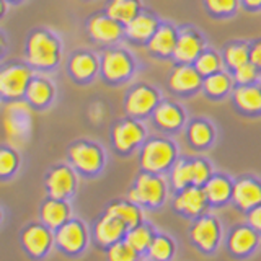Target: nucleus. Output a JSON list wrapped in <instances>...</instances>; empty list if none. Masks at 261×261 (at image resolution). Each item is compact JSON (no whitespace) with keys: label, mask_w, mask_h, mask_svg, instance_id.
<instances>
[{"label":"nucleus","mask_w":261,"mask_h":261,"mask_svg":"<svg viewBox=\"0 0 261 261\" xmlns=\"http://www.w3.org/2000/svg\"><path fill=\"white\" fill-rule=\"evenodd\" d=\"M126 224L122 222L121 219H118L116 216H111L106 212V216L96 224V239L100 243L108 245V243H114L119 237L124 233L126 230Z\"/></svg>","instance_id":"obj_19"},{"label":"nucleus","mask_w":261,"mask_h":261,"mask_svg":"<svg viewBox=\"0 0 261 261\" xmlns=\"http://www.w3.org/2000/svg\"><path fill=\"white\" fill-rule=\"evenodd\" d=\"M153 119L160 127L173 130L183 124L185 114L176 105L170 101H162L157 105V108L153 110Z\"/></svg>","instance_id":"obj_18"},{"label":"nucleus","mask_w":261,"mask_h":261,"mask_svg":"<svg viewBox=\"0 0 261 261\" xmlns=\"http://www.w3.org/2000/svg\"><path fill=\"white\" fill-rule=\"evenodd\" d=\"M256 243V235L251 228L240 227L232 233L230 237V248L235 253H245L251 250Z\"/></svg>","instance_id":"obj_31"},{"label":"nucleus","mask_w":261,"mask_h":261,"mask_svg":"<svg viewBox=\"0 0 261 261\" xmlns=\"http://www.w3.org/2000/svg\"><path fill=\"white\" fill-rule=\"evenodd\" d=\"M171 183L175 188L183 190L188 185H193V170L191 162H178L171 170Z\"/></svg>","instance_id":"obj_35"},{"label":"nucleus","mask_w":261,"mask_h":261,"mask_svg":"<svg viewBox=\"0 0 261 261\" xmlns=\"http://www.w3.org/2000/svg\"><path fill=\"white\" fill-rule=\"evenodd\" d=\"M250 62L255 64L258 69H261V41H258V43L250 47Z\"/></svg>","instance_id":"obj_43"},{"label":"nucleus","mask_w":261,"mask_h":261,"mask_svg":"<svg viewBox=\"0 0 261 261\" xmlns=\"http://www.w3.org/2000/svg\"><path fill=\"white\" fill-rule=\"evenodd\" d=\"M145 136V129L142 124H139L137 121L127 119L122 121L119 124L114 126L113 129V144L118 150L127 152L137 144L142 142V139Z\"/></svg>","instance_id":"obj_10"},{"label":"nucleus","mask_w":261,"mask_h":261,"mask_svg":"<svg viewBox=\"0 0 261 261\" xmlns=\"http://www.w3.org/2000/svg\"><path fill=\"white\" fill-rule=\"evenodd\" d=\"M133 59L124 53L119 51V49H111V51H106L103 54L101 59V72L103 75L111 80V82H118L130 75L133 72Z\"/></svg>","instance_id":"obj_8"},{"label":"nucleus","mask_w":261,"mask_h":261,"mask_svg":"<svg viewBox=\"0 0 261 261\" xmlns=\"http://www.w3.org/2000/svg\"><path fill=\"white\" fill-rule=\"evenodd\" d=\"M103 118H105V110L100 103H95V105L90 106V119H92L93 122H100Z\"/></svg>","instance_id":"obj_44"},{"label":"nucleus","mask_w":261,"mask_h":261,"mask_svg":"<svg viewBox=\"0 0 261 261\" xmlns=\"http://www.w3.org/2000/svg\"><path fill=\"white\" fill-rule=\"evenodd\" d=\"M150 256L157 261H165L171 255V243L165 239V237H157L150 242Z\"/></svg>","instance_id":"obj_37"},{"label":"nucleus","mask_w":261,"mask_h":261,"mask_svg":"<svg viewBox=\"0 0 261 261\" xmlns=\"http://www.w3.org/2000/svg\"><path fill=\"white\" fill-rule=\"evenodd\" d=\"M233 100L237 106L245 113L261 111V87L258 85H240L235 90Z\"/></svg>","instance_id":"obj_20"},{"label":"nucleus","mask_w":261,"mask_h":261,"mask_svg":"<svg viewBox=\"0 0 261 261\" xmlns=\"http://www.w3.org/2000/svg\"><path fill=\"white\" fill-rule=\"evenodd\" d=\"M159 105V93L149 85H137L126 96V113L130 116H145Z\"/></svg>","instance_id":"obj_6"},{"label":"nucleus","mask_w":261,"mask_h":261,"mask_svg":"<svg viewBox=\"0 0 261 261\" xmlns=\"http://www.w3.org/2000/svg\"><path fill=\"white\" fill-rule=\"evenodd\" d=\"M219 237V227L212 217H204L193 227V239L204 250H212Z\"/></svg>","instance_id":"obj_23"},{"label":"nucleus","mask_w":261,"mask_h":261,"mask_svg":"<svg viewBox=\"0 0 261 261\" xmlns=\"http://www.w3.org/2000/svg\"><path fill=\"white\" fill-rule=\"evenodd\" d=\"M191 170H193V185L194 186H201L206 185L209 175H211V168L206 162L202 160H193L191 162Z\"/></svg>","instance_id":"obj_40"},{"label":"nucleus","mask_w":261,"mask_h":261,"mask_svg":"<svg viewBox=\"0 0 261 261\" xmlns=\"http://www.w3.org/2000/svg\"><path fill=\"white\" fill-rule=\"evenodd\" d=\"M233 72H235L233 79L239 82L240 85H250L258 79V67L255 64H251V62L240 65V67L235 69Z\"/></svg>","instance_id":"obj_39"},{"label":"nucleus","mask_w":261,"mask_h":261,"mask_svg":"<svg viewBox=\"0 0 261 261\" xmlns=\"http://www.w3.org/2000/svg\"><path fill=\"white\" fill-rule=\"evenodd\" d=\"M16 168V155L13 150L4 149L0 152V173L4 176L12 173V171Z\"/></svg>","instance_id":"obj_42"},{"label":"nucleus","mask_w":261,"mask_h":261,"mask_svg":"<svg viewBox=\"0 0 261 261\" xmlns=\"http://www.w3.org/2000/svg\"><path fill=\"white\" fill-rule=\"evenodd\" d=\"M188 137L193 145L204 147L212 141V129L207 122L204 121H194L188 129Z\"/></svg>","instance_id":"obj_34"},{"label":"nucleus","mask_w":261,"mask_h":261,"mask_svg":"<svg viewBox=\"0 0 261 261\" xmlns=\"http://www.w3.org/2000/svg\"><path fill=\"white\" fill-rule=\"evenodd\" d=\"M202 84V75L196 70V67H191L188 64L178 65L173 72L170 73V87L175 92H193Z\"/></svg>","instance_id":"obj_13"},{"label":"nucleus","mask_w":261,"mask_h":261,"mask_svg":"<svg viewBox=\"0 0 261 261\" xmlns=\"http://www.w3.org/2000/svg\"><path fill=\"white\" fill-rule=\"evenodd\" d=\"M30 105L23 100H12L4 110V129L10 141H23L30 130Z\"/></svg>","instance_id":"obj_3"},{"label":"nucleus","mask_w":261,"mask_h":261,"mask_svg":"<svg viewBox=\"0 0 261 261\" xmlns=\"http://www.w3.org/2000/svg\"><path fill=\"white\" fill-rule=\"evenodd\" d=\"M41 216H43V220L49 227H57V225H61L65 219H67L69 207L65 206L64 202H61L59 199L53 198L51 201H47L43 206Z\"/></svg>","instance_id":"obj_28"},{"label":"nucleus","mask_w":261,"mask_h":261,"mask_svg":"<svg viewBox=\"0 0 261 261\" xmlns=\"http://www.w3.org/2000/svg\"><path fill=\"white\" fill-rule=\"evenodd\" d=\"M237 0H206V5L209 7L211 12L217 15H227L232 13L237 8Z\"/></svg>","instance_id":"obj_41"},{"label":"nucleus","mask_w":261,"mask_h":261,"mask_svg":"<svg viewBox=\"0 0 261 261\" xmlns=\"http://www.w3.org/2000/svg\"><path fill=\"white\" fill-rule=\"evenodd\" d=\"M232 196L242 209H251L261 202V185L253 179H240L233 186Z\"/></svg>","instance_id":"obj_14"},{"label":"nucleus","mask_w":261,"mask_h":261,"mask_svg":"<svg viewBox=\"0 0 261 261\" xmlns=\"http://www.w3.org/2000/svg\"><path fill=\"white\" fill-rule=\"evenodd\" d=\"M57 242L67 251H77L84 247L85 232L79 222H69L62 225L61 230L57 232Z\"/></svg>","instance_id":"obj_22"},{"label":"nucleus","mask_w":261,"mask_h":261,"mask_svg":"<svg viewBox=\"0 0 261 261\" xmlns=\"http://www.w3.org/2000/svg\"><path fill=\"white\" fill-rule=\"evenodd\" d=\"M88 33L98 43H114L124 33V24L113 20L108 15H95L88 21Z\"/></svg>","instance_id":"obj_9"},{"label":"nucleus","mask_w":261,"mask_h":261,"mask_svg":"<svg viewBox=\"0 0 261 261\" xmlns=\"http://www.w3.org/2000/svg\"><path fill=\"white\" fill-rule=\"evenodd\" d=\"M27 59L39 69H49L61 59V44L54 35L47 31H35L27 43Z\"/></svg>","instance_id":"obj_1"},{"label":"nucleus","mask_w":261,"mask_h":261,"mask_svg":"<svg viewBox=\"0 0 261 261\" xmlns=\"http://www.w3.org/2000/svg\"><path fill=\"white\" fill-rule=\"evenodd\" d=\"M108 214L116 216L127 227H137L139 220H141V212H139V209L134 206V204H127V202L111 204L108 207Z\"/></svg>","instance_id":"obj_30"},{"label":"nucleus","mask_w":261,"mask_h":261,"mask_svg":"<svg viewBox=\"0 0 261 261\" xmlns=\"http://www.w3.org/2000/svg\"><path fill=\"white\" fill-rule=\"evenodd\" d=\"M233 188L227 178L224 176H214L207 179V183L204 185V193H206L207 199L211 202H224L230 198Z\"/></svg>","instance_id":"obj_27"},{"label":"nucleus","mask_w":261,"mask_h":261,"mask_svg":"<svg viewBox=\"0 0 261 261\" xmlns=\"http://www.w3.org/2000/svg\"><path fill=\"white\" fill-rule=\"evenodd\" d=\"M49 242H51L49 233H47L46 228L41 227V225H31L23 235L24 247L28 248L30 253H33V255H36V256L43 255V253L47 250Z\"/></svg>","instance_id":"obj_26"},{"label":"nucleus","mask_w":261,"mask_h":261,"mask_svg":"<svg viewBox=\"0 0 261 261\" xmlns=\"http://www.w3.org/2000/svg\"><path fill=\"white\" fill-rule=\"evenodd\" d=\"M54 95V88L51 85V82L43 79V77H36V79H31L30 85L27 88V100L30 105H35V106H44L51 101V98Z\"/></svg>","instance_id":"obj_25"},{"label":"nucleus","mask_w":261,"mask_h":261,"mask_svg":"<svg viewBox=\"0 0 261 261\" xmlns=\"http://www.w3.org/2000/svg\"><path fill=\"white\" fill-rule=\"evenodd\" d=\"M70 162L85 173H95L103 165V153L95 144L77 142L69 150Z\"/></svg>","instance_id":"obj_7"},{"label":"nucleus","mask_w":261,"mask_h":261,"mask_svg":"<svg viewBox=\"0 0 261 261\" xmlns=\"http://www.w3.org/2000/svg\"><path fill=\"white\" fill-rule=\"evenodd\" d=\"M176 41L178 33L175 31V28L168 27V24H162L149 39V49L159 56H170L175 51Z\"/></svg>","instance_id":"obj_16"},{"label":"nucleus","mask_w":261,"mask_h":261,"mask_svg":"<svg viewBox=\"0 0 261 261\" xmlns=\"http://www.w3.org/2000/svg\"><path fill=\"white\" fill-rule=\"evenodd\" d=\"M207 201V196L201 190L199 186H190V188H183V191L176 196L175 199V207L178 211H183L186 214H198L204 209Z\"/></svg>","instance_id":"obj_15"},{"label":"nucleus","mask_w":261,"mask_h":261,"mask_svg":"<svg viewBox=\"0 0 261 261\" xmlns=\"http://www.w3.org/2000/svg\"><path fill=\"white\" fill-rule=\"evenodd\" d=\"M139 10H141L139 0H111L106 7V15L126 27L139 15Z\"/></svg>","instance_id":"obj_21"},{"label":"nucleus","mask_w":261,"mask_h":261,"mask_svg":"<svg viewBox=\"0 0 261 261\" xmlns=\"http://www.w3.org/2000/svg\"><path fill=\"white\" fill-rule=\"evenodd\" d=\"M245 2V5H248V7H251V8H258V7H261V0H243Z\"/></svg>","instance_id":"obj_46"},{"label":"nucleus","mask_w":261,"mask_h":261,"mask_svg":"<svg viewBox=\"0 0 261 261\" xmlns=\"http://www.w3.org/2000/svg\"><path fill=\"white\" fill-rule=\"evenodd\" d=\"M202 51H204V43L198 33L183 31L178 35L173 56L179 64H190L198 59Z\"/></svg>","instance_id":"obj_11"},{"label":"nucleus","mask_w":261,"mask_h":261,"mask_svg":"<svg viewBox=\"0 0 261 261\" xmlns=\"http://www.w3.org/2000/svg\"><path fill=\"white\" fill-rule=\"evenodd\" d=\"M126 242L136 251H142V250L150 247L152 237H150V232L147 230L145 227H133V230H130L126 237Z\"/></svg>","instance_id":"obj_36"},{"label":"nucleus","mask_w":261,"mask_h":261,"mask_svg":"<svg viewBox=\"0 0 261 261\" xmlns=\"http://www.w3.org/2000/svg\"><path fill=\"white\" fill-rule=\"evenodd\" d=\"M47 191L54 199H62L73 191L75 188V175L69 167H57L47 176Z\"/></svg>","instance_id":"obj_12"},{"label":"nucleus","mask_w":261,"mask_h":261,"mask_svg":"<svg viewBox=\"0 0 261 261\" xmlns=\"http://www.w3.org/2000/svg\"><path fill=\"white\" fill-rule=\"evenodd\" d=\"M33 79V72L27 65L10 64L0 72V93L7 100H18L24 93Z\"/></svg>","instance_id":"obj_2"},{"label":"nucleus","mask_w":261,"mask_h":261,"mask_svg":"<svg viewBox=\"0 0 261 261\" xmlns=\"http://www.w3.org/2000/svg\"><path fill=\"white\" fill-rule=\"evenodd\" d=\"M202 85H204V90H206L209 95L220 96V95H225L228 90H230L232 80L225 72L219 70V72L212 73V75H207L206 79H204Z\"/></svg>","instance_id":"obj_29"},{"label":"nucleus","mask_w":261,"mask_h":261,"mask_svg":"<svg viewBox=\"0 0 261 261\" xmlns=\"http://www.w3.org/2000/svg\"><path fill=\"white\" fill-rule=\"evenodd\" d=\"M248 219H250V224H251L253 227L258 228V230H261V206H258V207L253 209V211L250 212Z\"/></svg>","instance_id":"obj_45"},{"label":"nucleus","mask_w":261,"mask_h":261,"mask_svg":"<svg viewBox=\"0 0 261 261\" xmlns=\"http://www.w3.org/2000/svg\"><path fill=\"white\" fill-rule=\"evenodd\" d=\"M176 149L175 145L165 139H152L142 149L141 153V165L150 171V173H157V171L165 170L170 167V163L175 160Z\"/></svg>","instance_id":"obj_4"},{"label":"nucleus","mask_w":261,"mask_h":261,"mask_svg":"<svg viewBox=\"0 0 261 261\" xmlns=\"http://www.w3.org/2000/svg\"><path fill=\"white\" fill-rule=\"evenodd\" d=\"M110 261H134L136 259V250L126 243H114L108 251Z\"/></svg>","instance_id":"obj_38"},{"label":"nucleus","mask_w":261,"mask_h":261,"mask_svg":"<svg viewBox=\"0 0 261 261\" xmlns=\"http://www.w3.org/2000/svg\"><path fill=\"white\" fill-rule=\"evenodd\" d=\"M165 198V183L163 179L144 173L137 178L134 190H130L129 199L137 204H149V206H157Z\"/></svg>","instance_id":"obj_5"},{"label":"nucleus","mask_w":261,"mask_h":261,"mask_svg":"<svg viewBox=\"0 0 261 261\" xmlns=\"http://www.w3.org/2000/svg\"><path fill=\"white\" fill-rule=\"evenodd\" d=\"M69 70L77 80H87L93 77L95 72L98 70V61L93 54L77 53L75 56H72L69 62Z\"/></svg>","instance_id":"obj_24"},{"label":"nucleus","mask_w":261,"mask_h":261,"mask_svg":"<svg viewBox=\"0 0 261 261\" xmlns=\"http://www.w3.org/2000/svg\"><path fill=\"white\" fill-rule=\"evenodd\" d=\"M159 28V21L149 13H139L124 27V33L136 41H149Z\"/></svg>","instance_id":"obj_17"},{"label":"nucleus","mask_w":261,"mask_h":261,"mask_svg":"<svg viewBox=\"0 0 261 261\" xmlns=\"http://www.w3.org/2000/svg\"><path fill=\"white\" fill-rule=\"evenodd\" d=\"M194 67L198 70L202 77H207V75H212V73H216L220 70V57L212 53V51H202L199 54L198 59L194 61Z\"/></svg>","instance_id":"obj_33"},{"label":"nucleus","mask_w":261,"mask_h":261,"mask_svg":"<svg viewBox=\"0 0 261 261\" xmlns=\"http://www.w3.org/2000/svg\"><path fill=\"white\" fill-rule=\"evenodd\" d=\"M224 59L227 62V65L230 69H239L240 65L250 62V49L247 44L243 43H235L227 46L225 53H224Z\"/></svg>","instance_id":"obj_32"}]
</instances>
